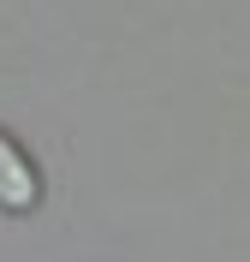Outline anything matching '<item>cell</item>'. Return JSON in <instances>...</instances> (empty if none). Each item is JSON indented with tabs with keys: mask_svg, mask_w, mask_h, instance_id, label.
Listing matches in <instances>:
<instances>
[{
	"mask_svg": "<svg viewBox=\"0 0 250 262\" xmlns=\"http://www.w3.org/2000/svg\"><path fill=\"white\" fill-rule=\"evenodd\" d=\"M36 203H42V179H36V167L30 155L0 131V209H12V214H30Z\"/></svg>",
	"mask_w": 250,
	"mask_h": 262,
	"instance_id": "cell-1",
	"label": "cell"
}]
</instances>
